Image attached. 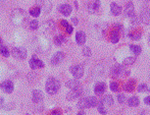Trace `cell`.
Listing matches in <instances>:
<instances>
[{"mask_svg": "<svg viewBox=\"0 0 150 115\" xmlns=\"http://www.w3.org/2000/svg\"><path fill=\"white\" fill-rule=\"evenodd\" d=\"M0 87H1V89L7 94L12 93V91H13V89H14L13 83H12L10 79H6V81H4L3 83L0 85Z\"/></svg>", "mask_w": 150, "mask_h": 115, "instance_id": "10", "label": "cell"}, {"mask_svg": "<svg viewBox=\"0 0 150 115\" xmlns=\"http://www.w3.org/2000/svg\"><path fill=\"white\" fill-rule=\"evenodd\" d=\"M41 8L39 7V6H34V7H32L30 9V14L32 16H34V18H38V16L41 14Z\"/></svg>", "mask_w": 150, "mask_h": 115, "instance_id": "25", "label": "cell"}, {"mask_svg": "<svg viewBox=\"0 0 150 115\" xmlns=\"http://www.w3.org/2000/svg\"><path fill=\"white\" fill-rule=\"evenodd\" d=\"M0 53H1L3 56H5V57H8V56H9V54H10V51H9V49L6 47V46L2 45L1 47H0Z\"/></svg>", "mask_w": 150, "mask_h": 115, "instance_id": "32", "label": "cell"}, {"mask_svg": "<svg viewBox=\"0 0 150 115\" xmlns=\"http://www.w3.org/2000/svg\"><path fill=\"white\" fill-rule=\"evenodd\" d=\"M65 85H67V87L69 88L71 90L77 89V88L81 87V85H80V81H78L77 79H69V81H67V83H65Z\"/></svg>", "mask_w": 150, "mask_h": 115, "instance_id": "21", "label": "cell"}, {"mask_svg": "<svg viewBox=\"0 0 150 115\" xmlns=\"http://www.w3.org/2000/svg\"><path fill=\"white\" fill-rule=\"evenodd\" d=\"M91 53H92V51H91V49L89 47H84L83 49V54L85 56H87V57H89V56L91 55Z\"/></svg>", "mask_w": 150, "mask_h": 115, "instance_id": "36", "label": "cell"}, {"mask_svg": "<svg viewBox=\"0 0 150 115\" xmlns=\"http://www.w3.org/2000/svg\"><path fill=\"white\" fill-rule=\"evenodd\" d=\"M2 104H3V98L0 97V107L2 106Z\"/></svg>", "mask_w": 150, "mask_h": 115, "instance_id": "40", "label": "cell"}, {"mask_svg": "<svg viewBox=\"0 0 150 115\" xmlns=\"http://www.w3.org/2000/svg\"><path fill=\"white\" fill-rule=\"evenodd\" d=\"M110 41L112 43H117L120 41V32H117V30H113L110 34Z\"/></svg>", "mask_w": 150, "mask_h": 115, "instance_id": "26", "label": "cell"}, {"mask_svg": "<svg viewBox=\"0 0 150 115\" xmlns=\"http://www.w3.org/2000/svg\"><path fill=\"white\" fill-rule=\"evenodd\" d=\"M106 90V85L103 81H99L94 86V92L96 95H102Z\"/></svg>", "mask_w": 150, "mask_h": 115, "instance_id": "16", "label": "cell"}, {"mask_svg": "<svg viewBox=\"0 0 150 115\" xmlns=\"http://www.w3.org/2000/svg\"><path fill=\"white\" fill-rule=\"evenodd\" d=\"M82 94H83V89L81 87L77 88V89H73L71 92L69 93V95L67 96V99L69 100H74V99H77V98L81 97Z\"/></svg>", "mask_w": 150, "mask_h": 115, "instance_id": "13", "label": "cell"}, {"mask_svg": "<svg viewBox=\"0 0 150 115\" xmlns=\"http://www.w3.org/2000/svg\"><path fill=\"white\" fill-rule=\"evenodd\" d=\"M58 10H59V12L61 14L67 16V15H69V14H71L73 8H71V6L69 5V3H62V4H60V5H59Z\"/></svg>", "mask_w": 150, "mask_h": 115, "instance_id": "14", "label": "cell"}, {"mask_svg": "<svg viewBox=\"0 0 150 115\" xmlns=\"http://www.w3.org/2000/svg\"><path fill=\"white\" fill-rule=\"evenodd\" d=\"M3 1H5V0H0V2H3Z\"/></svg>", "mask_w": 150, "mask_h": 115, "instance_id": "42", "label": "cell"}, {"mask_svg": "<svg viewBox=\"0 0 150 115\" xmlns=\"http://www.w3.org/2000/svg\"><path fill=\"white\" fill-rule=\"evenodd\" d=\"M113 104V98L111 95H106L101 99L100 102L97 104V109L101 114H106L108 108H110Z\"/></svg>", "mask_w": 150, "mask_h": 115, "instance_id": "1", "label": "cell"}, {"mask_svg": "<svg viewBox=\"0 0 150 115\" xmlns=\"http://www.w3.org/2000/svg\"><path fill=\"white\" fill-rule=\"evenodd\" d=\"M49 115H62V113H61L60 110L54 109V110H52V111L50 112V114H49Z\"/></svg>", "mask_w": 150, "mask_h": 115, "instance_id": "37", "label": "cell"}, {"mask_svg": "<svg viewBox=\"0 0 150 115\" xmlns=\"http://www.w3.org/2000/svg\"><path fill=\"white\" fill-rule=\"evenodd\" d=\"M125 14L130 18L135 15V6L132 1H128L125 5Z\"/></svg>", "mask_w": 150, "mask_h": 115, "instance_id": "12", "label": "cell"}, {"mask_svg": "<svg viewBox=\"0 0 150 115\" xmlns=\"http://www.w3.org/2000/svg\"><path fill=\"white\" fill-rule=\"evenodd\" d=\"M144 103L147 104V105H150V95L147 96V97L144 99Z\"/></svg>", "mask_w": 150, "mask_h": 115, "instance_id": "38", "label": "cell"}, {"mask_svg": "<svg viewBox=\"0 0 150 115\" xmlns=\"http://www.w3.org/2000/svg\"><path fill=\"white\" fill-rule=\"evenodd\" d=\"M122 6L119 3H117V2H112L110 4V11L113 15H120L122 13Z\"/></svg>", "mask_w": 150, "mask_h": 115, "instance_id": "19", "label": "cell"}, {"mask_svg": "<svg viewBox=\"0 0 150 115\" xmlns=\"http://www.w3.org/2000/svg\"><path fill=\"white\" fill-rule=\"evenodd\" d=\"M11 54L14 58L16 59H21V60H24L25 58L27 57V50L25 49L24 47H13L11 50Z\"/></svg>", "mask_w": 150, "mask_h": 115, "instance_id": "6", "label": "cell"}, {"mask_svg": "<svg viewBox=\"0 0 150 115\" xmlns=\"http://www.w3.org/2000/svg\"><path fill=\"white\" fill-rule=\"evenodd\" d=\"M129 72H130L128 69H126V68L122 67V65H119V64L113 65L110 69V74L112 77H117L119 76H128Z\"/></svg>", "mask_w": 150, "mask_h": 115, "instance_id": "5", "label": "cell"}, {"mask_svg": "<svg viewBox=\"0 0 150 115\" xmlns=\"http://www.w3.org/2000/svg\"><path fill=\"white\" fill-rule=\"evenodd\" d=\"M71 20H73L74 24H78V18H71Z\"/></svg>", "mask_w": 150, "mask_h": 115, "instance_id": "39", "label": "cell"}, {"mask_svg": "<svg viewBox=\"0 0 150 115\" xmlns=\"http://www.w3.org/2000/svg\"><path fill=\"white\" fill-rule=\"evenodd\" d=\"M77 115H86V113H85V112H84V111H80L79 113H78Z\"/></svg>", "mask_w": 150, "mask_h": 115, "instance_id": "41", "label": "cell"}, {"mask_svg": "<svg viewBox=\"0 0 150 115\" xmlns=\"http://www.w3.org/2000/svg\"><path fill=\"white\" fill-rule=\"evenodd\" d=\"M99 7H100V3H99L98 1H90L89 3H88V5H87L88 11L92 12V13L96 12L97 10L99 9Z\"/></svg>", "mask_w": 150, "mask_h": 115, "instance_id": "20", "label": "cell"}, {"mask_svg": "<svg viewBox=\"0 0 150 115\" xmlns=\"http://www.w3.org/2000/svg\"><path fill=\"white\" fill-rule=\"evenodd\" d=\"M37 6L41 8V10L45 12H48L52 7V3L50 0H37Z\"/></svg>", "mask_w": 150, "mask_h": 115, "instance_id": "9", "label": "cell"}, {"mask_svg": "<svg viewBox=\"0 0 150 115\" xmlns=\"http://www.w3.org/2000/svg\"><path fill=\"white\" fill-rule=\"evenodd\" d=\"M136 61V57H133V56H129V57L125 58L122 60V64L124 65H132L133 63H135Z\"/></svg>", "mask_w": 150, "mask_h": 115, "instance_id": "29", "label": "cell"}, {"mask_svg": "<svg viewBox=\"0 0 150 115\" xmlns=\"http://www.w3.org/2000/svg\"><path fill=\"white\" fill-rule=\"evenodd\" d=\"M29 64H30L32 69H37V68L44 67V62L41 59H39V58L35 57V56H33L31 58L30 61H29Z\"/></svg>", "mask_w": 150, "mask_h": 115, "instance_id": "8", "label": "cell"}, {"mask_svg": "<svg viewBox=\"0 0 150 115\" xmlns=\"http://www.w3.org/2000/svg\"><path fill=\"white\" fill-rule=\"evenodd\" d=\"M134 87H135V79H130V81L125 83L124 89L126 92H132L134 90Z\"/></svg>", "mask_w": 150, "mask_h": 115, "instance_id": "24", "label": "cell"}, {"mask_svg": "<svg viewBox=\"0 0 150 115\" xmlns=\"http://www.w3.org/2000/svg\"><path fill=\"white\" fill-rule=\"evenodd\" d=\"M29 27H30L31 30H37L38 28H39V22H38L37 20H33L30 22V24H29Z\"/></svg>", "mask_w": 150, "mask_h": 115, "instance_id": "33", "label": "cell"}, {"mask_svg": "<svg viewBox=\"0 0 150 115\" xmlns=\"http://www.w3.org/2000/svg\"><path fill=\"white\" fill-rule=\"evenodd\" d=\"M138 91L140 92V93H146V92H150V88L146 83H141L138 87Z\"/></svg>", "mask_w": 150, "mask_h": 115, "instance_id": "31", "label": "cell"}, {"mask_svg": "<svg viewBox=\"0 0 150 115\" xmlns=\"http://www.w3.org/2000/svg\"><path fill=\"white\" fill-rule=\"evenodd\" d=\"M139 103H140V101H139V98L137 96H133V97L129 98L128 100V104L131 107H137L139 105Z\"/></svg>", "mask_w": 150, "mask_h": 115, "instance_id": "23", "label": "cell"}, {"mask_svg": "<svg viewBox=\"0 0 150 115\" xmlns=\"http://www.w3.org/2000/svg\"><path fill=\"white\" fill-rule=\"evenodd\" d=\"M117 101L120 102V103H125V101H126V96H125V94H119L117 95Z\"/></svg>", "mask_w": 150, "mask_h": 115, "instance_id": "35", "label": "cell"}, {"mask_svg": "<svg viewBox=\"0 0 150 115\" xmlns=\"http://www.w3.org/2000/svg\"><path fill=\"white\" fill-rule=\"evenodd\" d=\"M64 40L65 39H64V36H63V35H61V34L56 35V36L54 37V43H55V45L59 46L64 42Z\"/></svg>", "mask_w": 150, "mask_h": 115, "instance_id": "30", "label": "cell"}, {"mask_svg": "<svg viewBox=\"0 0 150 115\" xmlns=\"http://www.w3.org/2000/svg\"><path fill=\"white\" fill-rule=\"evenodd\" d=\"M26 12L22 9V8H16L13 12H12V15H11V20L14 25L16 26H20L22 25L23 22L26 20Z\"/></svg>", "mask_w": 150, "mask_h": 115, "instance_id": "4", "label": "cell"}, {"mask_svg": "<svg viewBox=\"0 0 150 115\" xmlns=\"http://www.w3.org/2000/svg\"><path fill=\"white\" fill-rule=\"evenodd\" d=\"M63 58H64V53H63L62 51H57L55 54H54L53 56L51 57V60H50V63L52 64V65H57V64H59L61 61L63 60Z\"/></svg>", "mask_w": 150, "mask_h": 115, "instance_id": "11", "label": "cell"}, {"mask_svg": "<svg viewBox=\"0 0 150 115\" xmlns=\"http://www.w3.org/2000/svg\"><path fill=\"white\" fill-rule=\"evenodd\" d=\"M97 104H98V100L96 97L88 96V97H84L80 99V101L78 102V107L80 109H87V108L95 107Z\"/></svg>", "mask_w": 150, "mask_h": 115, "instance_id": "3", "label": "cell"}, {"mask_svg": "<svg viewBox=\"0 0 150 115\" xmlns=\"http://www.w3.org/2000/svg\"><path fill=\"white\" fill-rule=\"evenodd\" d=\"M60 25L63 27V28L65 29V32H67V34L71 35V33H73V31H74L73 26H71V25H69V22H67V20H61V22H60Z\"/></svg>", "mask_w": 150, "mask_h": 115, "instance_id": "22", "label": "cell"}, {"mask_svg": "<svg viewBox=\"0 0 150 115\" xmlns=\"http://www.w3.org/2000/svg\"><path fill=\"white\" fill-rule=\"evenodd\" d=\"M130 50L135 54V55H139V54L141 53V51H142V49H141L140 46H139V45H135V44H132V45H130Z\"/></svg>", "mask_w": 150, "mask_h": 115, "instance_id": "28", "label": "cell"}, {"mask_svg": "<svg viewBox=\"0 0 150 115\" xmlns=\"http://www.w3.org/2000/svg\"><path fill=\"white\" fill-rule=\"evenodd\" d=\"M32 99L34 103H40L43 100V94L40 90H34L32 93Z\"/></svg>", "mask_w": 150, "mask_h": 115, "instance_id": "17", "label": "cell"}, {"mask_svg": "<svg viewBox=\"0 0 150 115\" xmlns=\"http://www.w3.org/2000/svg\"><path fill=\"white\" fill-rule=\"evenodd\" d=\"M140 20H142L144 24L150 25V8H144L141 12Z\"/></svg>", "mask_w": 150, "mask_h": 115, "instance_id": "15", "label": "cell"}, {"mask_svg": "<svg viewBox=\"0 0 150 115\" xmlns=\"http://www.w3.org/2000/svg\"><path fill=\"white\" fill-rule=\"evenodd\" d=\"M86 34L83 31H78L76 33V42H77L79 45H84L86 42Z\"/></svg>", "mask_w": 150, "mask_h": 115, "instance_id": "18", "label": "cell"}, {"mask_svg": "<svg viewBox=\"0 0 150 115\" xmlns=\"http://www.w3.org/2000/svg\"><path fill=\"white\" fill-rule=\"evenodd\" d=\"M109 88H110V90L112 92H117V91H119V89H120L119 83H117V81H112V83H110Z\"/></svg>", "mask_w": 150, "mask_h": 115, "instance_id": "34", "label": "cell"}, {"mask_svg": "<svg viewBox=\"0 0 150 115\" xmlns=\"http://www.w3.org/2000/svg\"><path fill=\"white\" fill-rule=\"evenodd\" d=\"M149 79H150V76H149Z\"/></svg>", "mask_w": 150, "mask_h": 115, "instance_id": "44", "label": "cell"}, {"mask_svg": "<svg viewBox=\"0 0 150 115\" xmlns=\"http://www.w3.org/2000/svg\"><path fill=\"white\" fill-rule=\"evenodd\" d=\"M0 43H1V37H0Z\"/></svg>", "mask_w": 150, "mask_h": 115, "instance_id": "43", "label": "cell"}, {"mask_svg": "<svg viewBox=\"0 0 150 115\" xmlns=\"http://www.w3.org/2000/svg\"><path fill=\"white\" fill-rule=\"evenodd\" d=\"M141 36H142V34H141V32L138 30H134L133 32H131L130 34H129V37L133 40H139L141 38Z\"/></svg>", "mask_w": 150, "mask_h": 115, "instance_id": "27", "label": "cell"}, {"mask_svg": "<svg viewBox=\"0 0 150 115\" xmlns=\"http://www.w3.org/2000/svg\"><path fill=\"white\" fill-rule=\"evenodd\" d=\"M60 88V83L56 77L54 76H50L48 77V79L46 81L45 83V89L49 95H54L58 92Z\"/></svg>", "mask_w": 150, "mask_h": 115, "instance_id": "2", "label": "cell"}, {"mask_svg": "<svg viewBox=\"0 0 150 115\" xmlns=\"http://www.w3.org/2000/svg\"><path fill=\"white\" fill-rule=\"evenodd\" d=\"M71 72L75 79H80V77L83 76L84 74V67L81 65V64H74V65L71 66Z\"/></svg>", "mask_w": 150, "mask_h": 115, "instance_id": "7", "label": "cell"}]
</instances>
